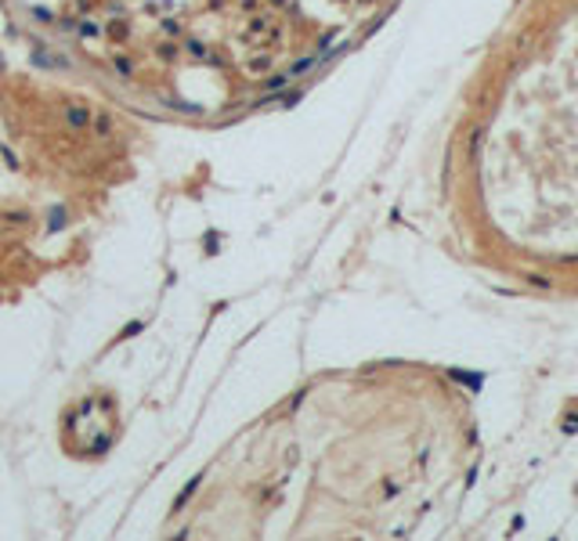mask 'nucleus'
<instances>
[{
    "label": "nucleus",
    "instance_id": "nucleus-1",
    "mask_svg": "<svg viewBox=\"0 0 578 541\" xmlns=\"http://www.w3.org/2000/svg\"><path fill=\"white\" fill-rule=\"evenodd\" d=\"M87 119H90V112H87V108H80V105H76V108H69V123H72V127H83Z\"/></svg>",
    "mask_w": 578,
    "mask_h": 541
},
{
    "label": "nucleus",
    "instance_id": "nucleus-2",
    "mask_svg": "<svg viewBox=\"0 0 578 541\" xmlns=\"http://www.w3.org/2000/svg\"><path fill=\"white\" fill-rule=\"evenodd\" d=\"M195 487H199V476H195V480H192V484H185V491H181V494H177V502H174V509H181V505H185V502H188V498H192V494H195Z\"/></svg>",
    "mask_w": 578,
    "mask_h": 541
},
{
    "label": "nucleus",
    "instance_id": "nucleus-3",
    "mask_svg": "<svg viewBox=\"0 0 578 541\" xmlns=\"http://www.w3.org/2000/svg\"><path fill=\"white\" fill-rule=\"evenodd\" d=\"M65 224V209H51V231H58Z\"/></svg>",
    "mask_w": 578,
    "mask_h": 541
},
{
    "label": "nucleus",
    "instance_id": "nucleus-4",
    "mask_svg": "<svg viewBox=\"0 0 578 541\" xmlns=\"http://www.w3.org/2000/svg\"><path fill=\"white\" fill-rule=\"evenodd\" d=\"M109 127H112V123L105 119V116H98V119H94V134H101V137H105V134H109Z\"/></svg>",
    "mask_w": 578,
    "mask_h": 541
},
{
    "label": "nucleus",
    "instance_id": "nucleus-5",
    "mask_svg": "<svg viewBox=\"0 0 578 541\" xmlns=\"http://www.w3.org/2000/svg\"><path fill=\"white\" fill-rule=\"evenodd\" d=\"M116 69H119V76H130V61H127V58H119V61H116Z\"/></svg>",
    "mask_w": 578,
    "mask_h": 541
}]
</instances>
